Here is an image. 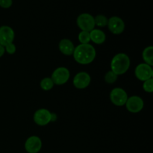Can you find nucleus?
Returning a JSON list of instances; mask_svg holds the SVG:
<instances>
[{
  "instance_id": "9d476101",
  "label": "nucleus",
  "mask_w": 153,
  "mask_h": 153,
  "mask_svg": "<svg viewBox=\"0 0 153 153\" xmlns=\"http://www.w3.org/2000/svg\"><path fill=\"white\" fill-rule=\"evenodd\" d=\"M91 82V76L86 72H79L74 76L73 84L77 89H85L89 86Z\"/></svg>"
},
{
  "instance_id": "f3484780",
  "label": "nucleus",
  "mask_w": 153,
  "mask_h": 153,
  "mask_svg": "<svg viewBox=\"0 0 153 153\" xmlns=\"http://www.w3.org/2000/svg\"><path fill=\"white\" fill-rule=\"evenodd\" d=\"M108 21V19L102 14L97 15V16L94 17L95 25L100 27V28H103V27L107 26Z\"/></svg>"
},
{
  "instance_id": "5701e85b",
  "label": "nucleus",
  "mask_w": 153,
  "mask_h": 153,
  "mask_svg": "<svg viewBox=\"0 0 153 153\" xmlns=\"http://www.w3.org/2000/svg\"><path fill=\"white\" fill-rule=\"evenodd\" d=\"M4 52H5V51H4V47L0 45V58L4 55Z\"/></svg>"
},
{
  "instance_id": "4468645a",
  "label": "nucleus",
  "mask_w": 153,
  "mask_h": 153,
  "mask_svg": "<svg viewBox=\"0 0 153 153\" xmlns=\"http://www.w3.org/2000/svg\"><path fill=\"white\" fill-rule=\"evenodd\" d=\"M91 41L94 42L96 44H102L106 40V35L104 31L101 29L94 28L90 31Z\"/></svg>"
},
{
  "instance_id": "f8f14e48",
  "label": "nucleus",
  "mask_w": 153,
  "mask_h": 153,
  "mask_svg": "<svg viewBox=\"0 0 153 153\" xmlns=\"http://www.w3.org/2000/svg\"><path fill=\"white\" fill-rule=\"evenodd\" d=\"M42 148V140L35 135L28 137L25 142V149L28 153H38Z\"/></svg>"
},
{
  "instance_id": "f257e3e1",
  "label": "nucleus",
  "mask_w": 153,
  "mask_h": 153,
  "mask_svg": "<svg viewBox=\"0 0 153 153\" xmlns=\"http://www.w3.org/2000/svg\"><path fill=\"white\" fill-rule=\"evenodd\" d=\"M97 52L94 46L90 43L79 44L75 47L73 56L74 60L80 64H89L94 61Z\"/></svg>"
},
{
  "instance_id": "6e6552de",
  "label": "nucleus",
  "mask_w": 153,
  "mask_h": 153,
  "mask_svg": "<svg viewBox=\"0 0 153 153\" xmlns=\"http://www.w3.org/2000/svg\"><path fill=\"white\" fill-rule=\"evenodd\" d=\"M108 30L114 34H120L125 30V22L120 17L117 16H111L108 21Z\"/></svg>"
},
{
  "instance_id": "4be33fe9",
  "label": "nucleus",
  "mask_w": 153,
  "mask_h": 153,
  "mask_svg": "<svg viewBox=\"0 0 153 153\" xmlns=\"http://www.w3.org/2000/svg\"><path fill=\"white\" fill-rule=\"evenodd\" d=\"M13 0H0V7L2 8H9L12 6Z\"/></svg>"
},
{
  "instance_id": "b1692460",
  "label": "nucleus",
  "mask_w": 153,
  "mask_h": 153,
  "mask_svg": "<svg viewBox=\"0 0 153 153\" xmlns=\"http://www.w3.org/2000/svg\"><path fill=\"white\" fill-rule=\"evenodd\" d=\"M57 115L55 113H52V117H51V122H54L56 120Z\"/></svg>"
},
{
  "instance_id": "7ed1b4c3",
  "label": "nucleus",
  "mask_w": 153,
  "mask_h": 153,
  "mask_svg": "<svg viewBox=\"0 0 153 153\" xmlns=\"http://www.w3.org/2000/svg\"><path fill=\"white\" fill-rule=\"evenodd\" d=\"M76 23L78 27L82 31H92L95 28V22H94V17L91 14L88 13H81L76 19Z\"/></svg>"
},
{
  "instance_id": "423d86ee",
  "label": "nucleus",
  "mask_w": 153,
  "mask_h": 153,
  "mask_svg": "<svg viewBox=\"0 0 153 153\" xmlns=\"http://www.w3.org/2000/svg\"><path fill=\"white\" fill-rule=\"evenodd\" d=\"M134 74L138 80L145 82V81L152 78V67L146 63L139 64L134 70Z\"/></svg>"
},
{
  "instance_id": "9b49d317",
  "label": "nucleus",
  "mask_w": 153,
  "mask_h": 153,
  "mask_svg": "<svg viewBox=\"0 0 153 153\" xmlns=\"http://www.w3.org/2000/svg\"><path fill=\"white\" fill-rule=\"evenodd\" d=\"M15 33L13 28L7 25L0 27V45L5 46L10 43H13Z\"/></svg>"
},
{
  "instance_id": "1a4fd4ad",
  "label": "nucleus",
  "mask_w": 153,
  "mask_h": 153,
  "mask_svg": "<svg viewBox=\"0 0 153 153\" xmlns=\"http://www.w3.org/2000/svg\"><path fill=\"white\" fill-rule=\"evenodd\" d=\"M51 117H52V113L49 110L46 108H40L36 111L34 114V123L40 126H44L48 125L51 122Z\"/></svg>"
},
{
  "instance_id": "aec40b11",
  "label": "nucleus",
  "mask_w": 153,
  "mask_h": 153,
  "mask_svg": "<svg viewBox=\"0 0 153 153\" xmlns=\"http://www.w3.org/2000/svg\"><path fill=\"white\" fill-rule=\"evenodd\" d=\"M143 88L144 91L146 93H152L153 92V79H149L148 80L143 82Z\"/></svg>"
},
{
  "instance_id": "412c9836",
  "label": "nucleus",
  "mask_w": 153,
  "mask_h": 153,
  "mask_svg": "<svg viewBox=\"0 0 153 153\" xmlns=\"http://www.w3.org/2000/svg\"><path fill=\"white\" fill-rule=\"evenodd\" d=\"M4 51H5L7 53H8L9 55H13V54H14L16 51V45L13 43H9V44L6 45V46H4Z\"/></svg>"
},
{
  "instance_id": "6ab92c4d",
  "label": "nucleus",
  "mask_w": 153,
  "mask_h": 153,
  "mask_svg": "<svg viewBox=\"0 0 153 153\" xmlns=\"http://www.w3.org/2000/svg\"><path fill=\"white\" fill-rule=\"evenodd\" d=\"M117 75L115 74L113 71L110 70V71L108 72L105 74V81L108 84H114V82H116L117 80Z\"/></svg>"
},
{
  "instance_id": "ddd939ff",
  "label": "nucleus",
  "mask_w": 153,
  "mask_h": 153,
  "mask_svg": "<svg viewBox=\"0 0 153 153\" xmlns=\"http://www.w3.org/2000/svg\"><path fill=\"white\" fill-rule=\"evenodd\" d=\"M58 49L62 54L70 56V55H73L75 46L70 39L64 38L61 40V41L58 43Z\"/></svg>"
},
{
  "instance_id": "dca6fc26",
  "label": "nucleus",
  "mask_w": 153,
  "mask_h": 153,
  "mask_svg": "<svg viewBox=\"0 0 153 153\" xmlns=\"http://www.w3.org/2000/svg\"><path fill=\"white\" fill-rule=\"evenodd\" d=\"M54 83L52 82V79L50 77H46L41 80L40 83V86L42 90L45 91H50L52 88L54 87Z\"/></svg>"
},
{
  "instance_id": "20e7f679",
  "label": "nucleus",
  "mask_w": 153,
  "mask_h": 153,
  "mask_svg": "<svg viewBox=\"0 0 153 153\" xmlns=\"http://www.w3.org/2000/svg\"><path fill=\"white\" fill-rule=\"evenodd\" d=\"M70 77V70L67 67H60L54 70L50 78L52 79L54 85H63L68 82Z\"/></svg>"
},
{
  "instance_id": "f03ea898",
  "label": "nucleus",
  "mask_w": 153,
  "mask_h": 153,
  "mask_svg": "<svg viewBox=\"0 0 153 153\" xmlns=\"http://www.w3.org/2000/svg\"><path fill=\"white\" fill-rule=\"evenodd\" d=\"M131 61L126 53H118L114 56L111 62V69L117 76L126 73L130 67Z\"/></svg>"
},
{
  "instance_id": "39448f33",
  "label": "nucleus",
  "mask_w": 153,
  "mask_h": 153,
  "mask_svg": "<svg viewBox=\"0 0 153 153\" xmlns=\"http://www.w3.org/2000/svg\"><path fill=\"white\" fill-rule=\"evenodd\" d=\"M128 98L127 93L125 90L121 88H114L110 93L111 102L116 106L125 105Z\"/></svg>"
},
{
  "instance_id": "a211bd4d",
  "label": "nucleus",
  "mask_w": 153,
  "mask_h": 153,
  "mask_svg": "<svg viewBox=\"0 0 153 153\" xmlns=\"http://www.w3.org/2000/svg\"><path fill=\"white\" fill-rule=\"evenodd\" d=\"M79 41L80 42V44H88L91 42V35L90 32L85 31H81L78 36Z\"/></svg>"
},
{
  "instance_id": "0eeeda50",
  "label": "nucleus",
  "mask_w": 153,
  "mask_h": 153,
  "mask_svg": "<svg viewBox=\"0 0 153 153\" xmlns=\"http://www.w3.org/2000/svg\"><path fill=\"white\" fill-rule=\"evenodd\" d=\"M126 108L129 112L133 114L139 113L143 110L144 102L141 97L138 96H131L128 97L125 104Z\"/></svg>"
},
{
  "instance_id": "2eb2a0df",
  "label": "nucleus",
  "mask_w": 153,
  "mask_h": 153,
  "mask_svg": "<svg viewBox=\"0 0 153 153\" xmlns=\"http://www.w3.org/2000/svg\"><path fill=\"white\" fill-rule=\"evenodd\" d=\"M142 57L144 61V63L149 64L152 67L153 65V47L152 46H147L145 48L142 53Z\"/></svg>"
}]
</instances>
